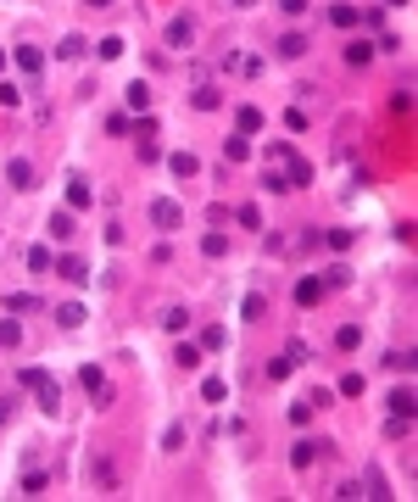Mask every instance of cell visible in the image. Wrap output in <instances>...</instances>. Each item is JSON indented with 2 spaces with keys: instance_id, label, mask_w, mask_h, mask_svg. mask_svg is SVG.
<instances>
[{
  "instance_id": "1",
  "label": "cell",
  "mask_w": 418,
  "mask_h": 502,
  "mask_svg": "<svg viewBox=\"0 0 418 502\" xmlns=\"http://www.w3.org/2000/svg\"><path fill=\"white\" fill-rule=\"evenodd\" d=\"M23 385L39 396V408H45V413H56V408H62V385L51 379V368H23Z\"/></svg>"
},
{
  "instance_id": "2",
  "label": "cell",
  "mask_w": 418,
  "mask_h": 502,
  "mask_svg": "<svg viewBox=\"0 0 418 502\" xmlns=\"http://www.w3.org/2000/svg\"><path fill=\"white\" fill-rule=\"evenodd\" d=\"M167 45H173V51H190V45H196V23H190V17H173V23H167Z\"/></svg>"
},
{
  "instance_id": "3",
  "label": "cell",
  "mask_w": 418,
  "mask_h": 502,
  "mask_svg": "<svg viewBox=\"0 0 418 502\" xmlns=\"http://www.w3.org/2000/svg\"><path fill=\"white\" fill-rule=\"evenodd\" d=\"M78 385H84V391H89V396H101V408H106V402H112V391H106V374H101V368H95V363H89V368H78Z\"/></svg>"
},
{
  "instance_id": "4",
  "label": "cell",
  "mask_w": 418,
  "mask_h": 502,
  "mask_svg": "<svg viewBox=\"0 0 418 502\" xmlns=\"http://www.w3.org/2000/svg\"><path fill=\"white\" fill-rule=\"evenodd\" d=\"M11 62H17V68L28 73V78H34V73L45 68V56H39V51H34V45H17V51H11Z\"/></svg>"
},
{
  "instance_id": "5",
  "label": "cell",
  "mask_w": 418,
  "mask_h": 502,
  "mask_svg": "<svg viewBox=\"0 0 418 502\" xmlns=\"http://www.w3.org/2000/svg\"><path fill=\"white\" fill-rule=\"evenodd\" d=\"M51 274H62V280H72V285H84V280H89V268H84L78 257H56V268H51Z\"/></svg>"
},
{
  "instance_id": "6",
  "label": "cell",
  "mask_w": 418,
  "mask_h": 502,
  "mask_svg": "<svg viewBox=\"0 0 418 502\" xmlns=\"http://www.w3.org/2000/svg\"><path fill=\"white\" fill-rule=\"evenodd\" d=\"M324 280H301V285H296V301H301V307H318V301H324Z\"/></svg>"
},
{
  "instance_id": "7",
  "label": "cell",
  "mask_w": 418,
  "mask_h": 502,
  "mask_svg": "<svg viewBox=\"0 0 418 502\" xmlns=\"http://www.w3.org/2000/svg\"><path fill=\"white\" fill-rule=\"evenodd\" d=\"M167 168H173L179 179H196V173H201V162H196L190 151H173V156H167Z\"/></svg>"
},
{
  "instance_id": "8",
  "label": "cell",
  "mask_w": 418,
  "mask_h": 502,
  "mask_svg": "<svg viewBox=\"0 0 418 502\" xmlns=\"http://www.w3.org/2000/svg\"><path fill=\"white\" fill-rule=\"evenodd\" d=\"M6 179H11V184H17V190H34V168H28V162H23V156H17V162H11V168H6Z\"/></svg>"
},
{
  "instance_id": "9",
  "label": "cell",
  "mask_w": 418,
  "mask_h": 502,
  "mask_svg": "<svg viewBox=\"0 0 418 502\" xmlns=\"http://www.w3.org/2000/svg\"><path fill=\"white\" fill-rule=\"evenodd\" d=\"M413 391H407V385H402V391H391V413H396V419H413Z\"/></svg>"
},
{
  "instance_id": "10",
  "label": "cell",
  "mask_w": 418,
  "mask_h": 502,
  "mask_svg": "<svg viewBox=\"0 0 418 502\" xmlns=\"http://www.w3.org/2000/svg\"><path fill=\"white\" fill-rule=\"evenodd\" d=\"M56 324H62V330H78V324H84V307H78V301H62V307H56Z\"/></svg>"
},
{
  "instance_id": "11",
  "label": "cell",
  "mask_w": 418,
  "mask_h": 502,
  "mask_svg": "<svg viewBox=\"0 0 418 502\" xmlns=\"http://www.w3.org/2000/svg\"><path fill=\"white\" fill-rule=\"evenodd\" d=\"M0 346H23V318H17V313L0 324Z\"/></svg>"
},
{
  "instance_id": "12",
  "label": "cell",
  "mask_w": 418,
  "mask_h": 502,
  "mask_svg": "<svg viewBox=\"0 0 418 502\" xmlns=\"http://www.w3.org/2000/svg\"><path fill=\"white\" fill-rule=\"evenodd\" d=\"M56 56H62V62H78V56H84V34H68V39L56 45Z\"/></svg>"
},
{
  "instance_id": "13",
  "label": "cell",
  "mask_w": 418,
  "mask_h": 502,
  "mask_svg": "<svg viewBox=\"0 0 418 502\" xmlns=\"http://www.w3.org/2000/svg\"><path fill=\"white\" fill-rule=\"evenodd\" d=\"M151 218H156L162 229H173V223H179V201H156V207H151Z\"/></svg>"
},
{
  "instance_id": "14",
  "label": "cell",
  "mask_w": 418,
  "mask_h": 502,
  "mask_svg": "<svg viewBox=\"0 0 418 502\" xmlns=\"http://www.w3.org/2000/svg\"><path fill=\"white\" fill-rule=\"evenodd\" d=\"M234 123H240V134H257V129H262V112H257V106H240Z\"/></svg>"
},
{
  "instance_id": "15",
  "label": "cell",
  "mask_w": 418,
  "mask_h": 502,
  "mask_svg": "<svg viewBox=\"0 0 418 502\" xmlns=\"http://www.w3.org/2000/svg\"><path fill=\"white\" fill-rule=\"evenodd\" d=\"M312 452H318V441H296V446H290V463H296V469H307V463H312Z\"/></svg>"
},
{
  "instance_id": "16",
  "label": "cell",
  "mask_w": 418,
  "mask_h": 502,
  "mask_svg": "<svg viewBox=\"0 0 418 502\" xmlns=\"http://www.w3.org/2000/svg\"><path fill=\"white\" fill-rule=\"evenodd\" d=\"M223 156H229V162H246V156H251V140H246V134H234V140L223 145Z\"/></svg>"
},
{
  "instance_id": "17",
  "label": "cell",
  "mask_w": 418,
  "mask_h": 502,
  "mask_svg": "<svg viewBox=\"0 0 418 502\" xmlns=\"http://www.w3.org/2000/svg\"><path fill=\"white\" fill-rule=\"evenodd\" d=\"M151 106V84H129V112H145Z\"/></svg>"
},
{
  "instance_id": "18",
  "label": "cell",
  "mask_w": 418,
  "mask_h": 502,
  "mask_svg": "<svg viewBox=\"0 0 418 502\" xmlns=\"http://www.w3.org/2000/svg\"><path fill=\"white\" fill-rule=\"evenodd\" d=\"M68 207H89V184L84 179H68Z\"/></svg>"
},
{
  "instance_id": "19",
  "label": "cell",
  "mask_w": 418,
  "mask_h": 502,
  "mask_svg": "<svg viewBox=\"0 0 418 502\" xmlns=\"http://www.w3.org/2000/svg\"><path fill=\"white\" fill-rule=\"evenodd\" d=\"M357 341H362V330H357V324H341V330H335V346H341V352H351Z\"/></svg>"
},
{
  "instance_id": "20",
  "label": "cell",
  "mask_w": 418,
  "mask_h": 502,
  "mask_svg": "<svg viewBox=\"0 0 418 502\" xmlns=\"http://www.w3.org/2000/svg\"><path fill=\"white\" fill-rule=\"evenodd\" d=\"M6 307L23 318V313H39V296H6Z\"/></svg>"
},
{
  "instance_id": "21",
  "label": "cell",
  "mask_w": 418,
  "mask_h": 502,
  "mask_svg": "<svg viewBox=\"0 0 418 502\" xmlns=\"http://www.w3.org/2000/svg\"><path fill=\"white\" fill-rule=\"evenodd\" d=\"M346 62L351 68H368L374 62V45H346Z\"/></svg>"
},
{
  "instance_id": "22",
  "label": "cell",
  "mask_w": 418,
  "mask_h": 502,
  "mask_svg": "<svg viewBox=\"0 0 418 502\" xmlns=\"http://www.w3.org/2000/svg\"><path fill=\"white\" fill-rule=\"evenodd\" d=\"M301 51H307L301 34H284V39H279V56H301Z\"/></svg>"
},
{
  "instance_id": "23",
  "label": "cell",
  "mask_w": 418,
  "mask_h": 502,
  "mask_svg": "<svg viewBox=\"0 0 418 502\" xmlns=\"http://www.w3.org/2000/svg\"><path fill=\"white\" fill-rule=\"evenodd\" d=\"M95 51H101V56H106V62H118V56H123V39H118V34H106V39H101V45H95Z\"/></svg>"
},
{
  "instance_id": "24",
  "label": "cell",
  "mask_w": 418,
  "mask_h": 502,
  "mask_svg": "<svg viewBox=\"0 0 418 502\" xmlns=\"http://www.w3.org/2000/svg\"><path fill=\"white\" fill-rule=\"evenodd\" d=\"M129 129H134L129 112H112V118H106V134H129Z\"/></svg>"
},
{
  "instance_id": "25",
  "label": "cell",
  "mask_w": 418,
  "mask_h": 502,
  "mask_svg": "<svg viewBox=\"0 0 418 502\" xmlns=\"http://www.w3.org/2000/svg\"><path fill=\"white\" fill-rule=\"evenodd\" d=\"M329 23H335V28H351V23H357V6H335Z\"/></svg>"
},
{
  "instance_id": "26",
  "label": "cell",
  "mask_w": 418,
  "mask_h": 502,
  "mask_svg": "<svg viewBox=\"0 0 418 502\" xmlns=\"http://www.w3.org/2000/svg\"><path fill=\"white\" fill-rule=\"evenodd\" d=\"M51 234H56V240H68V234H72V213H56V218H51Z\"/></svg>"
},
{
  "instance_id": "27",
  "label": "cell",
  "mask_w": 418,
  "mask_h": 502,
  "mask_svg": "<svg viewBox=\"0 0 418 502\" xmlns=\"http://www.w3.org/2000/svg\"><path fill=\"white\" fill-rule=\"evenodd\" d=\"M28 268H39V274H45V268H51V251H45V246H28Z\"/></svg>"
},
{
  "instance_id": "28",
  "label": "cell",
  "mask_w": 418,
  "mask_h": 502,
  "mask_svg": "<svg viewBox=\"0 0 418 502\" xmlns=\"http://www.w3.org/2000/svg\"><path fill=\"white\" fill-rule=\"evenodd\" d=\"M262 307H268V301H262V296H246V301H240V313H246V318H251V324H257V318H262Z\"/></svg>"
},
{
  "instance_id": "29",
  "label": "cell",
  "mask_w": 418,
  "mask_h": 502,
  "mask_svg": "<svg viewBox=\"0 0 418 502\" xmlns=\"http://www.w3.org/2000/svg\"><path fill=\"white\" fill-rule=\"evenodd\" d=\"M284 129H290V134H301V129H307V112H296V106H290V112H284Z\"/></svg>"
},
{
  "instance_id": "30",
  "label": "cell",
  "mask_w": 418,
  "mask_h": 502,
  "mask_svg": "<svg viewBox=\"0 0 418 502\" xmlns=\"http://www.w3.org/2000/svg\"><path fill=\"white\" fill-rule=\"evenodd\" d=\"M162 324H167V330H173V335H179V330H184V324H190V313H184V307H173V313H167V318H162Z\"/></svg>"
},
{
  "instance_id": "31",
  "label": "cell",
  "mask_w": 418,
  "mask_h": 502,
  "mask_svg": "<svg viewBox=\"0 0 418 502\" xmlns=\"http://www.w3.org/2000/svg\"><path fill=\"white\" fill-rule=\"evenodd\" d=\"M23 491H28V497H39V491H45V475H39V469H34V475H23Z\"/></svg>"
},
{
  "instance_id": "32",
  "label": "cell",
  "mask_w": 418,
  "mask_h": 502,
  "mask_svg": "<svg viewBox=\"0 0 418 502\" xmlns=\"http://www.w3.org/2000/svg\"><path fill=\"white\" fill-rule=\"evenodd\" d=\"M223 341H229V335H223V330H217V324H207V335H201V346H212V352H217V346H223Z\"/></svg>"
},
{
  "instance_id": "33",
  "label": "cell",
  "mask_w": 418,
  "mask_h": 502,
  "mask_svg": "<svg viewBox=\"0 0 418 502\" xmlns=\"http://www.w3.org/2000/svg\"><path fill=\"white\" fill-rule=\"evenodd\" d=\"M173 358L184 363V368H196V363H201V346H179V352H173Z\"/></svg>"
},
{
  "instance_id": "34",
  "label": "cell",
  "mask_w": 418,
  "mask_h": 502,
  "mask_svg": "<svg viewBox=\"0 0 418 502\" xmlns=\"http://www.w3.org/2000/svg\"><path fill=\"white\" fill-rule=\"evenodd\" d=\"M341 396H362V374H346L341 379Z\"/></svg>"
},
{
  "instance_id": "35",
  "label": "cell",
  "mask_w": 418,
  "mask_h": 502,
  "mask_svg": "<svg viewBox=\"0 0 418 502\" xmlns=\"http://www.w3.org/2000/svg\"><path fill=\"white\" fill-rule=\"evenodd\" d=\"M234 218H240V223H246V229H257V223H262V213H257V207H251V201H246V207H240V213H234Z\"/></svg>"
},
{
  "instance_id": "36",
  "label": "cell",
  "mask_w": 418,
  "mask_h": 502,
  "mask_svg": "<svg viewBox=\"0 0 418 502\" xmlns=\"http://www.w3.org/2000/svg\"><path fill=\"white\" fill-rule=\"evenodd\" d=\"M0 106H23V89H11V84H0Z\"/></svg>"
},
{
  "instance_id": "37",
  "label": "cell",
  "mask_w": 418,
  "mask_h": 502,
  "mask_svg": "<svg viewBox=\"0 0 418 502\" xmlns=\"http://www.w3.org/2000/svg\"><path fill=\"white\" fill-rule=\"evenodd\" d=\"M279 6H284L290 17H301V11H307V0H279Z\"/></svg>"
},
{
  "instance_id": "38",
  "label": "cell",
  "mask_w": 418,
  "mask_h": 502,
  "mask_svg": "<svg viewBox=\"0 0 418 502\" xmlns=\"http://www.w3.org/2000/svg\"><path fill=\"white\" fill-rule=\"evenodd\" d=\"M89 6H112V0H89Z\"/></svg>"
},
{
  "instance_id": "39",
  "label": "cell",
  "mask_w": 418,
  "mask_h": 502,
  "mask_svg": "<svg viewBox=\"0 0 418 502\" xmlns=\"http://www.w3.org/2000/svg\"><path fill=\"white\" fill-rule=\"evenodd\" d=\"M234 6H251V0H234Z\"/></svg>"
}]
</instances>
